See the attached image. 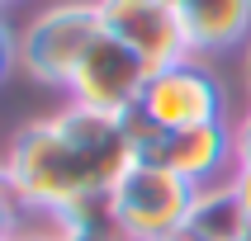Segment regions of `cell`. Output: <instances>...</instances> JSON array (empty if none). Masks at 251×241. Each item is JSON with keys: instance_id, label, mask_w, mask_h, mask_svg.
Instances as JSON below:
<instances>
[{"instance_id": "obj_4", "label": "cell", "mask_w": 251, "mask_h": 241, "mask_svg": "<svg viewBox=\"0 0 251 241\" xmlns=\"http://www.w3.org/2000/svg\"><path fill=\"white\" fill-rule=\"evenodd\" d=\"M142 123H152L156 132H180L195 123H223L227 113V85L218 81V71L204 66L199 57L156 66L142 85V99L133 109Z\"/></svg>"}, {"instance_id": "obj_11", "label": "cell", "mask_w": 251, "mask_h": 241, "mask_svg": "<svg viewBox=\"0 0 251 241\" xmlns=\"http://www.w3.org/2000/svg\"><path fill=\"white\" fill-rule=\"evenodd\" d=\"M19 218H24V203L14 198L10 180H5V170H0V241H10L19 232Z\"/></svg>"}, {"instance_id": "obj_10", "label": "cell", "mask_w": 251, "mask_h": 241, "mask_svg": "<svg viewBox=\"0 0 251 241\" xmlns=\"http://www.w3.org/2000/svg\"><path fill=\"white\" fill-rule=\"evenodd\" d=\"M10 241H62V232H57V218H52V213H33V208H24V218H19V232H14Z\"/></svg>"}, {"instance_id": "obj_9", "label": "cell", "mask_w": 251, "mask_h": 241, "mask_svg": "<svg viewBox=\"0 0 251 241\" xmlns=\"http://www.w3.org/2000/svg\"><path fill=\"white\" fill-rule=\"evenodd\" d=\"M247 227V213H242L232 184L218 180V184H204L190 203V218L180 227V241H237Z\"/></svg>"}, {"instance_id": "obj_12", "label": "cell", "mask_w": 251, "mask_h": 241, "mask_svg": "<svg viewBox=\"0 0 251 241\" xmlns=\"http://www.w3.org/2000/svg\"><path fill=\"white\" fill-rule=\"evenodd\" d=\"M232 156L237 166H251V99L242 113H232Z\"/></svg>"}, {"instance_id": "obj_17", "label": "cell", "mask_w": 251, "mask_h": 241, "mask_svg": "<svg viewBox=\"0 0 251 241\" xmlns=\"http://www.w3.org/2000/svg\"><path fill=\"white\" fill-rule=\"evenodd\" d=\"M166 241H180V237H166Z\"/></svg>"}, {"instance_id": "obj_16", "label": "cell", "mask_w": 251, "mask_h": 241, "mask_svg": "<svg viewBox=\"0 0 251 241\" xmlns=\"http://www.w3.org/2000/svg\"><path fill=\"white\" fill-rule=\"evenodd\" d=\"M237 241H251V232H242V237H237Z\"/></svg>"}, {"instance_id": "obj_7", "label": "cell", "mask_w": 251, "mask_h": 241, "mask_svg": "<svg viewBox=\"0 0 251 241\" xmlns=\"http://www.w3.org/2000/svg\"><path fill=\"white\" fill-rule=\"evenodd\" d=\"M147 161H161L166 170H176V175L190 180L195 189L227 180V175L237 170V156H232V118H223V123H195V128H180V132H166Z\"/></svg>"}, {"instance_id": "obj_1", "label": "cell", "mask_w": 251, "mask_h": 241, "mask_svg": "<svg viewBox=\"0 0 251 241\" xmlns=\"http://www.w3.org/2000/svg\"><path fill=\"white\" fill-rule=\"evenodd\" d=\"M133 161L138 152L128 142L124 118L81 109L67 99L57 113L14 132L0 170L24 208L62 213L81 198L109 194Z\"/></svg>"}, {"instance_id": "obj_3", "label": "cell", "mask_w": 251, "mask_h": 241, "mask_svg": "<svg viewBox=\"0 0 251 241\" xmlns=\"http://www.w3.org/2000/svg\"><path fill=\"white\" fill-rule=\"evenodd\" d=\"M195 194L199 189L190 180H180L161 161L142 156L109 189V208H114V222H119L124 241H166V237H180Z\"/></svg>"}, {"instance_id": "obj_6", "label": "cell", "mask_w": 251, "mask_h": 241, "mask_svg": "<svg viewBox=\"0 0 251 241\" xmlns=\"http://www.w3.org/2000/svg\"><path fill=\"white\" fill-rule=\"evenodd\" d=\"M95 10L104 33L133 47L152 71L190 57V38H185L176 0H95Z\"/></svg>"}, {"instance_id": "obj_18", "label": "cell", "mask_w": 251, "mask_h": 241, "mask_svg": "<svg viewBox=\"0 0 251 241\" xmlns=\"http://www.w3.org/2000/svg\"><path fill=\"white\" fill-rule=\"evenodd\" d=\"M0 5H5V0H0Z\"/></svg>"}, {"instance_id": "obj_2", "label": "cell", "mask_w": 251, "mask_h": 241, "mask_svg": "<svg viewBox=\"0 0 251 241\" xmlns=\"http://www.w3.org/2000/svg\"><path fill=\"white\" fill-rule=\"evenodd\" d=\"M100 38H104V24H100L95 0H52L19 28V66L33 81L67 90L81 57Z\"/></svg>"}, {"instance_id": "obj_15", "label": "cell", "mask_w": 251, "mask_h": 241, "mask_svg": "<svg viewBox=\"0 0 251 241\" xmlns=\"http://www.w3.org/2000/svg\"><path fill=\"white\" fill-rule=\"evenodd\" d=\"M242 81H247V90H251V38H247V47H242Z\"/></svg>"}, {"instance_id": "obj_8", "label": "cell", "mask_w": 251, "mask_h": 241, "mask_svg": "<svg viewBox=\"0 0 251 241\" xmlns=\"http://www.w3.org/2000/svg\"><path fill=\"white\" fill-rule=\"evenodd\" d=\"M190 57L242 52L251 38V0H176Z\"/></svg>"}, {"instance_id": "obj_13", "label": "cell", "mask_w": 251, "mask_h": 241, "mask_svg": "<svg viewBox=\"0 0 251 241\" xmlns=\"http://www.w3.org/2000/svg\"><path fill=\"white\" fill-rule=\"evenodd\" d=\"M19 66V33L5 24V14H0V81Z\"/></svg>"}, {"instance_id": "obj_5", "label": "cell", "mask_w": 251, "mask_h": 241, "mask_svg": "<svg viewBox=\"0 0 251 241\" xmlns=\"http://www.w3.org/2000/svg\"><path fill=\"white\" fill-rule=\"evenodd\" d=\"M152 66L142 62L133 47H124L119 38H104L81 57L76 76L67 81V95L71 104L81 109H95V113H114V118H128L142 99V85H147Z\"/></svg>"}, {"instance_id": "obj_14", "label": "cell", "mask_w": 251, "mask_h": 241, "mask_svg": "<svg viewBox=\"0 0 251 241\" xmlns=\"http://www.w3.org/2000/svg\"><path fill=\"white\" fill-rule=\"evenodd\" d=\"M227 184H232V194H237L242 213H247V227H251V166H237L227 175Z\"/></svg>"}]
</instances>
